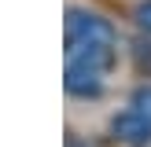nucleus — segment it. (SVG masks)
<instances>
[{"instance_id": "f257e3e1", "label": "nucleus", "mask_w": 151, "mask_h": 147, "mask_svg": "<svg viewBox=\"0 0 151 147\" xmlns=\"http://www.w3.org/2000/svg\"><path fill=\"white\" fill-rule=\"evenodd\" d=\"M118 33L103 15L88 11V7H66V51L81 48H114Z\"/></svg>"}, {"instance_id": "7ed1b4c3", "label": "nucleus", "mask_w": 151, "mask_h": 147, "mask_svg": "<svg viewBox=\"0 0 151 147\" xmlns=\"http://www.w3.org/2000/svg\"><path fill=\"white\" fill-rule=\"evenodd\" d=\"M111 136L118 140V143H129V147H147L151 143V121L140 110H118L114 118H111Z\"/></svg>"}, {"instance_id": "20e7f679", "label": "nucleus", "mask_w": 151, "mask_h": 147, "mask_svg": "<svg viewBox=\"0 0 151 147\" xmlns=\"http://www.w3.org/2000/svg\"><path fill=\"white\" fill-rule=\"evenodd\" d=\"M129 59H133V70H137L140 77H151V37L147 33L129 44Z\"/></svg>"}, {"instance_id": "39448f33", "label": "nucleus", "mask_w": 151, "mask_h": 147, "mask_svg": "<svg viewBox=\"0 0 151 147\" xmlns=\"http://www.w3.org/2000/svg\"><path fill=\"white\" fill-rule=\"evenodd\" d=\"M129 107H133V110H140V114L151 121V85H137V88H133Z\"/></svg>"}, {"instance_id": "423d86ee", "label": "nucleus", "mask_w": 151, "mask_h": 147, "mask_svg": "<svg viewBox=\"0 0 151 147\" xmlns=\"http://www.w3.org/2000/svg\"><path fill=\"white\" fill-rule=\"evenodd\" d=\"M133 19H137V26L151 37V0H140V4L133 7Z\"/></svg>"}, {"instance_id": "f03ea898", "label": "nucleus", "mask_w": 151, "mask_h": 147, "mask_svg": "<svg viewBox=\"0 0 151 147\" xmlns=\"http://www.w3.org/2000/svg\"><path fill=\"white\" fill-rule=\"evenodd\" d=\"M63 88H66V96H74V99H100V96H103V70L66 59Z\"/></svg>"}, {"instance_id": "0eeeda50", "label": "nucleus", "mask_w": 151, "mask_h": 147, "mask_svg": "<svg viewBox=\"0 0 151 147\" xmlns=\"http://www.w3.org/2000/svg\"><path fill=\"white\" fill-rule=\"evenodd\" d=\"M63 147H92L88 140H81L78 132H66V140H63Z\"/></svg>"}]
</instances>
